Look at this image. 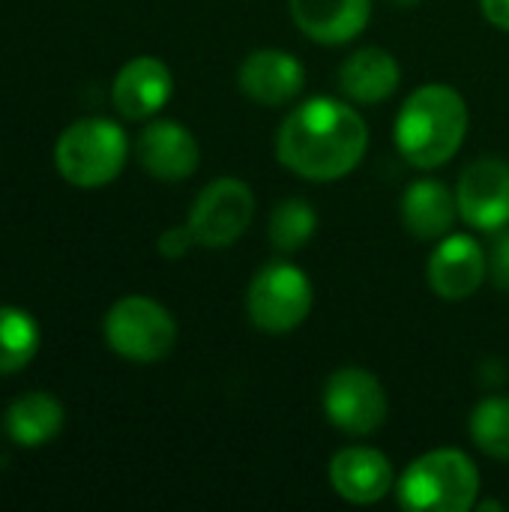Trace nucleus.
Here are the masks:
<instances>
[{"instance_id":"17","label":"nucleus","mask_w":509,"mask_h":512,"mask_svg":"<svg viewBox=\"0 0 509 512\" xmlns=\"http://www.w3.org/2000/svg\"><path fill=\"white\" fill-rule=\"evenodd\" d=\"M459 213V201L438 180H417L405 189L402 222L420 240H438L450 234Z\"/></svg>"},{"instance_id":"12","label":"nucleus","mask_w":509,"mask_h":512,"mask_svg":"<svg viewBox=\"0 0 509 512\" xmlns=\"http://www.w3.org/2000/svg\"><path fill=\"white\" fill-rule=\"evenodd\" d=\"M138 159L156 180H186L198 168V141L177 120H156L138 138Z\"/></svg>"},{"instance_id":"22","label":"nucleus","mask_w":509,"mask_h":512,"mask_svg":"<svg viewBox=\"0 0 509 512\" xmlns=\"http://www.w3.org/2000/svg\"><path fill=\"white\" fill-rule=\"evenodd\" d=\"M192 243H198L195 234H192V228L189 225H177V228H168L159 237L156 246H159V255H165V258H183L192 249Z\"/></svg>"},{"instance_id":"24","label":"nucleus","mask_w":509,"mask_h":512,"mask_svg":"<svg viewBox=\"0 0 509 512\" xmlns=\"http://www.w3.org/2000/svg\"><path fill=\"white\" fill-rule=\"evenodd\" d=\"M480 9L495 27L509 33V0H480Z\"/></svg>"},{"instance_id":"1","label":"nucleus","mask_w":509,"mask_h":512,"mask_svg":"<svg viewBox=\"0 0 509 512\" xmlns=\"http://www.w3.org/2000/svg\"><path fill=\"white\" fill-rule=\"evenodd\" d=\"M369 147L363 117L330 96L297 105L276 135L279 162L303 180L327 183L351 174Z\"/></svg>"},{"instance_id":"8","label":"nucleus","mask_w":509,"mask_h":512,"mask_svg":"<svg viewBox=\"0 0 509 512\" xmlns=\"http://www.w3.org/2000/svg\"><path fill=\"white\" fill-rule=\"evenodd\" d=\"M324 414L339 432L363 438L384 426L387 393L372 372H366L360 366H345L327 378Z\"/></svg>"},{"instance_id":"13","label":"nucleus","mask_w":509,"mask_h":512,"mask_svg":"<svg viewBox=\"0 0 509 512\" xmlns=\"http://www.w3.org/2000/svg\"><path fill=\"white\" fill-rule=\"evenodd\" d=\"M174 90L171 69L159 57H135L114 78V105L129 120L153 117Z\"/></svg>"},{"instance_id":"15","label":"nucleus","mask_w":509,"mask_h":512,"mask_svg":"<svg viewBox=\"0 0 509 512\" xmlns=\"http://www.w3.org/2000/svg\"><path fill=\"white\" fill-rule=\"evenodd\" d=\"M294 24L315 42H351L372 15V0H288Z\"/></svg>"},{"instance_id":"2","label":"nucleus","mask_w":509,"mask_h":512,"mask_svg":"<svg viewBox=\"0 0 509 512\" xmlns=\"http://www.w3.org/2000/svg\"><path fill=\"white\" fill-rule=\"evenodd\" d=\"M468 135V105L447 84H426L408 96L396 117V147L414 168H441Z\"/></svg>"},{"instance_id":"18","label":"nucleus","mask_w":509,"mask_h":512,"mask_svg":"<svg viewBox=\"0 0 509 512\" xmlns=\"http://www.w3.org/2000/svg\"><path fill=\"white\" fill-rule=\"evenodd\" d=\"M63 429V405L48 393H27L6 411V432L21 447H42Z\"/></svg>"},{"instance_id":"6","label":"nucleus","mask_w":509,"mask_h":512,"mask_svg":"<svg viewBox=\"0 0 509 512\" xmlns=\"http://www.w3.org/2000/svg\"><path fill=\"white\" fill-rule=\"evenodd\" d=\"M312 282L294 264H267L249 285V321L264 333H291L312 312Z\"/></svg>"},{"instance_id":"19","label":"nucleus","mask_w":509,"mask_h":512,"mask_svg":"<svg viewBox=\"0 0 509 512\" xmlns=\"http://www.w3.org/2000/svg\"><path fill=\"white\" fill-rule=\"evenodd\" d=\"M39 351L36 321L15 306H0V375L24 369Z\"/></svg>"},{"instance_id":"4","label":"nucleus","mask_w":509,"mask_h":512,"mask_svg":"<svg viewBox=\"0 0 509 512\" xmlns=\"http://www.w3.org/2000/svg\"><path fill=\"white\" fill-rule=\"evenodd\" d=\"M126 153L129 141L117 123L105 117H87L63 129L54 147V165L66 183L96 189L123 171Z\"/></svg>"},{"instance_id":"20","label":"nucleus","mask_w":509,"mask_h":512,"mask_svg":"<svg viewBox=\"0 0 509 512\" xmlns=\"http://www.w3.org/2000/svg\"><path fill=\"white\" fill-rule=\"evenodd\" d=\"M318 228V213L303 198H285L270 213L267 237L276 252H297L303 249Z\"/></svg>"},{"instance_id":"3","label":"nucleus","mask_w":509,"mask_h":512,"mask_svg":"<svg viewBox=\"0 0 509 512\" xmlns=\"http://www.w3.org/2000/svg\"><path fill=\"white\" fill-rule=\"evenodd\" d=\"M399 504L417 512H468L477 507L480 471L462 450H432L399 480Z\"/></svg>"},{"instance_id":"14","label":"nucleus","mask_w":509,"mask_h":512,"mask_svg":"<svg viewBox=\"0 0 509 512\" xmlns=\"http://www.w3.org/2000/svg\"><path fill=\"white\" fill-rule=\"evenodd\" d=\"M330 483L351 504H378L393 489V468L372 447H345L330 462Z\"/></svg>"},{"instance_id":"16","label":"nucleus","mask_w":509,"mask_h":512,"mask_svg":"<svg viewBox=\"0 0 509 512\" xmlns=\"http://www.w3.org/2000/svg\"><path fill=\"white\" fill-rule=\"evenodd\" d=\"M339 84L351 102L378 105L399 87V63L384 48H360L342 63Z\"/></svg>"},{"instance_id":"5","label":"nucleus","mask_w":509,"mask_h":512,"mask_svg":"<svg viewBox=\"0 0 509 512\" xmlns=\"http://www.w3.org/2000/svg\"><path fill=\"white\" fill-rule=\"evenodd\" d=\"M105 342L132 363H156L171 354L177 324L165 306L150 297H123L105 315Z\"/></svg>"},{"instance_id":"23","label":"nucleus","mask_w":509,"mask_h":512,"mask_svg":"<svg viewBox=\"0 0 509 512\" xmlns=\"http://www.w3.org/2000/svg\"><path fill=\"white\" fill-rule=\"evenodd\" d=\"M489 276H492V282H495L501 291H509V234H504V237L495 243V249H492Z\"/></svg>"},{"instance_id":"11","label":"nucleus","mask_w":509,"mask_h":512,"mask_svg":"<svg viewBox=\"0 0 509 512\" xmlns=\"http://www.w3.org/2000/svg\"><path fill=\"white\" fill-rule=\"evenodd\" d=\"M237 81L252 102L276 108L291 102L303 90L306 72L294 54L279 48H258L243 60Z\"/></svg>"},{"instance_id":"10","label":"nucleus","mask_w":509,"mask_h":512,"mask_svg":"<svg viewBox=\"0 0 509 512\" xmlns=\"http://www.w3.org/2000/svg\"><path fill=\"white\" fill-rule=\"evenodd\" d=\"M489 261L468 234L447 237L429 258V285L444 300H468L486 279Z\"/></svg>"},{"instance_id":"25","label":"nucleus","mask_w":509,"mask_h":512,"mask_svg":"<svg viewBox=\"0 0 509 512\" xmlns=\"http://www.w3.org/2000/svg\"><path fill=\"white\" fill-rule=\"evenodd\" d=\"M390 6H396V9H411V6H417L420 0H387Z\"/></svg>"},{"instance_id":"9","label":"nucleus","mask_w":509,"mask_h":512,"mask_svg":"<svg viewBox=\"0 0 509 512\" xmlns=\"http://www.w3.org/2000/svg\"><path fill=\"white\" fill-rule=\"evenodd\" d=\"M459 216L477 231H501L509 225V165L480 159L459 180Z\"/></svg>"},{"instance_id":"21","label":"nucleus","mask_w":509,"mask_h":512,"mask_svg":"<svg viewBox=\"0 0 509 512\" xmlns=\"http://www.w3.org/2000/svg\"><path fill=\"white\" fill-rule=\"evenodd\" d=\"M471 438L474 444L492 456L509 462V399L507 396H492L480 402L471 414Z\"/></svg>"},{"instance_id":"7","label":"nucleus","mask_w":509,"mask_h":512,"mask_svg":"<svg viewBox=\"0 0 509 512\" xmlns=\"http://www.w3.org/2000/svg\"><path fill=\"white\" fill-rule=\"evenodd\" d=\"M255 216V195L237 177H222L204 186L198 201L189 210V228L195 240L207 249L234 246Z\"/></svg>"}]
</instances>
